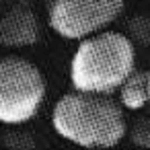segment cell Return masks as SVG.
I'll list each match as a JSON object with an SVG mask.
<instances>
[{
  "instance_id": "obj_6",
  "label": "cell",
  "mask_w": 150,
  "mask_h": 150,
  "mask_svg": "<svg viewBox=\"0 0 150 150\" xmlns=\"http://www.w3.org/2000/svg\"><path fill=\"white\" fill-rule=\"evenodd\" d=\"M119 105L127 111H140L148 105V72L134 70L119 86Z\"/></svg>"
},
{
  "instance_id": "obj_2",
  "label": "cell",
  "mask_w": 150,
  "mask_h": 150,
  "mask_svg": "<svg viewBox=\"0 0 150 150\" xmlns=\"http://www.w3.org/2000/svg\"><path fill=\"white\" fill-rule=\"evenodd\" d=\"M136 70V45L119 31L82 39L70 62V82L78 93L113 95Z\"/></svg>"
},
{
  "instance_id": "obj_3",
  "label": "cell",
  "mask_w": 150,
  "mask_h": 150,
  "mask_svg": "<svg viewBox=\"0 0 150 150\" xmlns=\"http://www.w3.org/2000/svg\"><path fill=\"white\" fill-rule=\"evenodd\" d=\"M47 84L43 72L27 58H0V123L21 125L43 107Z\"/></svg>"
},
{
  "instance_id": "obj_5",
  "label": "cell",
  "mask_w": 150,
  "mask_h": 150,
  "mask_svg": "<svg viewBox=\"0 0 150 150\" xmlns=\"http://www.w3.org/2000/svg\"><path fill=\"white\" fill-rule=\"evenodd\" d=\"M39 39V21L27 6H15L0 17V45L29 47Z\"/></svg>"
},
{
  "instance_id": "obj_7",
  "label": "cell",
  "mask_w": 150,
  "mask_h": 150,
  "mask_svg": "<svg viewBox=\"0 0 150 150\" xmlns=\"http://www.w3.org/2000/svg\"><path fill=\"white\" fill-rule=\"evenodd\" d=\"M125 136H129L132 144L144 150H150V115L134 119V123L127 127Z\"/></svg>"
},
{
  "instance_id": "obj_8",
  "label": "cell",
  "mask_w": 150,
  "mask_h": 150,
  "mask_svg": "<svg viewBox=\"0 0 150 150\" xmlns=\"http://www.w3.org/2000/svg\"><path fill=\"white\" fill-rule=\"evenodd\" d=\"M129 33L134 35V39H132L134 45H136V41L138 43H150V21L144 17H136L129 23Z\"/></svg>"
},
{
  "instance_id": "obj_1",
  "label": "cell",
  "mask_w": 150,
  "mask_h": 150,
  "mask_svg": "<svg viewBox=\"0 0 150 150\" xmlns=\"http://www.w3.org/2000/svg\"><path fill=\"white\" fill-rule=\"evenodd\" d=\"M52 125L58 136L82 148H113L127 132L121 105L115 99L78 91L58 99Z\"/></svg>"
},
{
  "instance_id": "obj_9",
  "label": "cell",
  "mask_w": 150,
  "mask_h": 150,
  "mask_svg": "<svg viewBox=\"0 0 150 150\" xmlns=\"http://www.w3.org/2000/svg\"><path fill=\"white\" fill-rule=\"evenodd\" d=\"M148 105H150V70H148Z\"/></svg>"
},
{
  "instance_id": "obj_4",
  "label": "cell",
  "mask_w": 150,
  "mask_h": 150,
  "mask_svg": "<svg viewBox=\"0 0 150 150\" xmlns=\"http://www.w3.org/2000/svg\"><path fill=\"white\" fill-rule=\"evenodd\" d=\"M125 0H50V27L64 39L82 41L107 31L123 13Z\"/></svg>"
}]
</instances>
